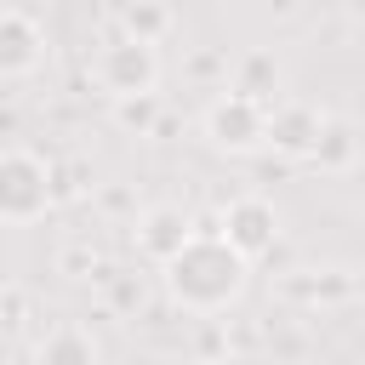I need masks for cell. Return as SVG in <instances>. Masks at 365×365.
<instances>
[{"label":"cell","instance_id":"cell-9","mask_svg":"<svg viewBox=\"0 0 365 365\" xmlns=\"http://www.w3.org/2000/svg\"><path fill=\"white\" fill-rule=\"evenodd\" d=\"M34 365H103V348L86 325H51L34 342Z\"/></svg>","mask_w":365,"mask_h":365},{"label":"cell","instance_id":"cell-7","mask_svg":"<svg viewBox=\"0 0 365 365\" xmlns=\"http://www.w3.org/2000/svg\"><path fill=\"white\" fill-rule=\"evenodd\" d=\"M319 137H325V114H319V108H308V103H279V108H268V143H274L279 154L308 160V154H319Z\"/></svg>","mask_w":365,"mask_h":365},{"label":"cell","instance_id":"cell-1","mask_svg":"<svg viewBox=\"0 0 365 365\" xmlns=\"http://www.w3.org/2000/svg\"><path fill=\"white\" fill-rule=\"evenodd\" d=\"M160 274H165V291H171L177 308H188V314H222L228 302H240V291L251 279V262L222 234H194Z\"/></svg>","mask_w":365,"mask_h":365},{"label":"cell","instance_id":"cell-6","mask_svg":"<svg viewBox=\"0 0 365 365\" xmlns=\"http://www.w3.org/2000/svg\"><path fill=\"white\" fill-rule=\"evenodd\" d=\"M46 63V29L17 11V6H0V80H23Z\"/></svg>","mask_w":365,"mask_h":365},{"label":"cell","instance_id":"cell-2","mask_svg":"<svg viewBox=\"0 0 365 365\" xmlns=\"http://www.w3.org/2000/svg\"><path fill=\"white\" fill-rule=\"evenodd\" d=\"M91 80L103 86L108 103L154 97V86H160V51H154V46H137V40L120 34V40L97 46V57H91Z\"/></svg>","mask_w":365,"mask_h":365},{"label":"cell","instance_id":"cell-8","mask_svg":"<svg viewBox=\"0 0 365 365\" xmlns=\"http://www.w3.org/2000/svg\"><path fill=\"white\" fill-rule=\"evenodd\" d=\"M188 240H194V222H188L182 205H148V211L137 217V251H148L160 268H165Z\"/></svg>","mask_w":365,"mask_h":365},{"label":"cell","instance_id":"cell-11","mask_svg":"<svg viewBox=\"0 0 365 365\" xmlns=\"http://www.w3.org/2000/svg\"><path fill=\"white\" fill-rule=\"evenodd\" d=\"M114 120H120V125H131V131H148V120H154V97H131V103H114Z\"/></svg>","mask_w":365,"mask_h":365},{"label":"cell","instance_id":"cell-3","mask_svg":"<svg viewBox=\"0 0 365 365\" xmlns=\"http://www.w3.org/2000/svg\"><path fill=\"white\" fill-rule=\"evenodd\" d=\"M51 211V165L29 148H0V222H40Z\"/></svg>","mask_w":365,"mask_h":365},{"label":"cell","instance_id":"cell-10","mask_svg":"<svg viewBox=\"0 0 365 365\" xmlns=\"http://www.w3.org/2000/svg\"><path fill=\"white\" fill-rule=\"evenodd\" d=\"M120 29H125V40H137V46H160V40L177 29V11H171V6H125V11H120Z\"/></svg>","mask_w":365,"mask_h":365},{"label":"cell","instance_id":"cell-5","mask_svg":"<svg viewBox=\"0 0 365 365\" xmlns=\"http://www.w3.org/2000/svg\"><path fill=\"white\" fill-rule=\"evenodd\" d=\"M222 240H228L245 262H257L262 251H274V240H279V211H274V200H262V194L228 200V211H222Z\"/></svg>","mask_w":365,"mask_h":365},{"label":"cell","instance_id":"cell-4","mask_svg":"<svg viewBox=\"0 0 365 365\" xmlns=\"http://www.w3.org/2000/svg\"><path fill=\"white\" fill-rule=\"evenodd\" d=\"M200 125H205V143L217 154H257V148H268V108L251 103V97H240V91L211 97L205 114H200Z\"/></svg>","mask_w":365,"mask_h":365}]
</instances>
